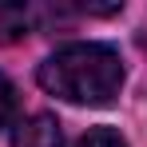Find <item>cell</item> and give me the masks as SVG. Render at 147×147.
Masks as SVG:
<instances>
[{
    "instance_id": "2",
    "label": "cell",
    "mask_w": 147,
    "mask_h": 147,
    "mask_svg": "<svg viewBox=\"0 0 147 147\" xmlns=\"http://www.w3.org/2000/svg\"><path fill=\"white\" fill-rule=\"evenodd\" d=\"M12 147H64L60 119L48 115V111H36V115L20 119L16 131H12Z\"/></svg>"
},
{
    "instance_id": "1",
    "label": "cell",
    "mask_w": 147,
    "mask_h": 147,
    "mask_svg": "<svg viewBox=\"0 0 147 147\" xmlns=\"http://www.w3.org/2000/svg\"><path fill=\"white\" fill-rule=\"evenodd\" d=\"M40 88L80 107H103L123 88V60L107 44H68L40 64Z\"/></svg>"
},
{
    "instance_id": "3",
    "label": "cell",
    "mask_w": 147,
    "mask_h": 147,
    "mask_svg": "<svg viewBox=\"0 0 147 147\" xmlns=\"http://www.w3.org/2000/svg\"><path fill=\"white\" fill-rule=\"evenodd\" d=\"M32 24H36V12H32L28 4H8V0H0V44H12V40L28 36Z\"/></svg>"
},
{
    "instance_id": "4",
    "label": "cell",
    "mask_w": 147,
    "mask_h": 147,
    "mask_svg": "<svg viewBox=\"0 0 147 147\" xmlns=\"http://www.w3.org/2000/svg\"><path fill=\"white\" fill-rule=\"evenodd\" d=\"M76 147H127V143H123L119 131H111V127H92Z\"/></svg>"
},
{
    "instance_id": "5",
    "label": "cell",
    "mask_w": 147,
    "mask_h": 147,
    "mask_svg": "<svg viewBox=\"0 0 147 147\" xmlns=\"http://www.w3.org/2000/svg\"><path fill=\"white\" fill-rule=\"evenodd\" d=\"M12 111H16V92H12V84L0 76V127L12 119Z\"/></svg>"
}]
</instances>
